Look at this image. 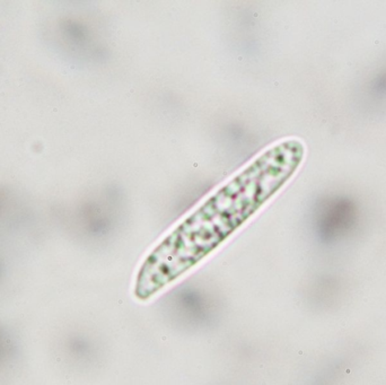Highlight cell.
Segmentation results:
<instances>
[{
    "mask_svg": "<svg viewBox=\"0 0 386 385\" xmlns=\"http://www.w3.org/2000/svg\"><path fill=\"white\" fill-rule=\"evenodd\" d=\"M304 156L298 140L264 150L188 217L154 251L147 267H186L232 234L290 177Z\"/></svg>",
    "mask_w": 386,
    "mask_h": 385,
    "instance_id": "obj_1",
    "label": "cell"
}]
</instances>
